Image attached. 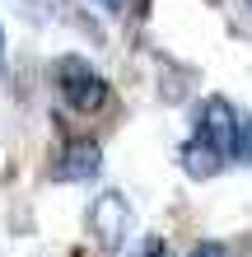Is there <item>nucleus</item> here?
I'll return each mask as SVG.
<instances>
[{"label": "nucleus", "mask_w": 252, "mask_h": 257, "mask_svg": "<svg viewBox=\"0 0 252 257\" xmlns=\"http://www.w3.org/2000/svg\"><path fill=\"white\" fill-rule=\"evenodd\" d=\"M52 80H56V94L70 112L80 117H98L103 108L112 103V84L84 61V56H56L52 66Z\"/></svg>", "instance_id": "obj_1"}, {"label": "nucleus", "mask_w": 252, "mask_h": 257, "mask_svg": "<svg viewBox=\"0 0 252 257\" xmlns=\"http://www.w3.org/2000/svg\"><path fill=\"white\" fill-rule=\"evenodd\" d=\"M238 108H233L229 98H201L196 103V112H191V141H201V145H210L224 164H233V136H238Z\"/></svg>", "instance_id": "obj_2"}, {"label": "nucleus", "mask_w": 252, "mask_h": 257, "mask_svg": "<svg viewBox=\"0 0 252 257\" xmlns=\"http://www.w3.org/2000/svg\"><path fill=\"white\" fill-rule=\"evenodd\" d=\"M131 224H136V215H131V201L122 192H98L89 201V234H94L98 252H122L131 238Z\"/></svg>", "instance_id": "obj_3"}, {"label": "nucleus", "mask_w": 252, "mask_h": 257, "mask_svg": "<svg viewBox=\"0 0 252 257\" xmlns=\"http://www.w3.org/2000/svg\"><path fill=\"white\" fill-rule=\"evenodd\" d=\"M98 169H103V145L89 141V136H70L52 155V178L56 183H94Z\"/></svg>", "instance_id": "obj_4"}, {"label": "nucleus", "mask_w": 252, "mask_h": 257, "mask_svg": "<svg viewBox=\"0 0 252 257\" xmlns=\"http://www.w3.org/2000/svg\"><path fill=\"white\" fill-rule=\"evenodd\" d=\"M233 164H252V112L238 117V136H233Z\"/></svg>", "instance_id": "obj_5"}, {"label": "nucleus", "mask_w": 252, "mask_h": 257, "mask_svg": "<svg viewBox=\"0 0 252 257\" xmlns=\"http://www.w3.org/2000/svg\"><path fill=\"white\" fill-rule=\"evenodd\" d=\"M187 257H238V252H233V243H224V238H201V243H191Z\"/></svg>", "instance_id": "obj_6"}, {"label": "nucleus", "mask_w": 252, "mask_h": 257, "mask_svg": "<svg viewBox=\"0 0 252 257\" xmlns=\"http://www.w3.org/2000/svg\"><path fill=\"white\" fill-rule=\"evenodd\" d=\"M136 257H173V248H168V243H164V238H159V234H150V238H140Z\"/></svg>", "instance_id": "obj_7"}, {"label": "nucleus", "mask_w": 252, "mask_h": 257, "mask_svg": "<svg viewBox=\"0 0 252 257\" xmlns=\"http://www.w3.org/2000/svg\"><path fill=\"white\" fill-rule=\"evenodd\" d=\"M108 10H117V14H131V5H136V14H145V0H103Z\"/></svg>", "instance_id": "obj_8"}, {"label": "nucleus", "mask_w": 252, "mask_h": 257, "mask_svg": "<svg viewBox=\"0 0 252 257\" xmlns=\"http://www.w3.org/2000/svg\"><path fill=\"white\" fill-rule=\"evenodd\" d=\"M0 52H5V33H0Z\"/></svg>", "instance_id": "obj_9"}, {"label": "nucleus", "mask_w": 252, "mask_h": 257, "mask_svg": "<svg viewBox=\"0 0 252 257\" xmlns=\"http://www.w3.org/2000/svg\"><path fill=\"white\" fill-rule=\"evenodd\" d=\"M243 5H247V10H252V0H243Z\"/></svg>", "instance_id": "obj_10"}, {"label": "nucleus", "mask_w": 252, "mask_h": 257, "mask_svg": "<svg viewBox=\"0 0 252 257\" xmlns=\"http://www.w3.org/2000/svg\"><path fill=\"white\" fill-rule=\"evenodd\" d=\"M210 5H215V0H210Z\"/></svg>", "instance_id": "obj_11"}]
</instances>
